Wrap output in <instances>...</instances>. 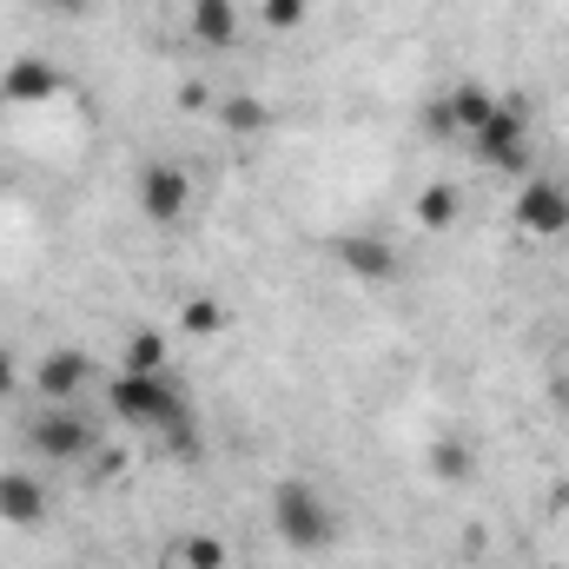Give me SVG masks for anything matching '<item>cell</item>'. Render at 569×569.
Segmentation results:
<instances>
[{
	"mask_svg": "<svg viewBox=\"0 0 569 569\" xmlns=\"http://www.w3.org/2000/svg\"><path fill=\"white\" fill-rule=\"evenodd\" d=\"M27 443H33L47 463H80V457H93L100 430H93V418H87L80 405H47V411L27 425Z\"/></svg>",
	"mask_w": 569,
	"mask_h": 569,
	"instance_id": "277c9868",
	"label": "cell"
},
{
	"mask_svg": "<svg viewBox=\"0 0 569 569\" xmlns=\"http://www.w3.org/2000/svg\"><path fill=\"white\" fill-rule=\"evenodd\" d=\"M87 385H93V358H87L80 345H53V351L33 365V391H40L47 405H73Z\"/></svg>",
	"mask_w": 569,
	"mask_h": 569,
	"instance_id": "ba28073f",
	"label": "cell"
},
{
	"mask_svg": "<svg viewBox=\"0 0 569 569\" xmlns=\"http://www.w3.org/2000/svg\"><path fill=\"white\" fill-rule=\"evenodd\" d=\"M127 371H166V338H159V331H133V345H127Z\"/></svg>",
	"mask_w": 569,
	"mask_h": 569,
	"instance_id": "5bb4252c",
	"label": "cell"
},
{
	"mask_svg": "<svg viewBox=\"0 0 569 569\" xmlns=\"http://www.w3.org/2000/svg\"><path fill=\"white\" fill-rule=\"evenodd\" d=\"M133 199H140L146 226H186V212H192V172L172 166V159H146L140 179H133Z\"/></svg>",
	"mask_w": 569,
	"mask_h": 569,
	"instance_id": "3957f363",
	"label": "cell"
},
{
	"mask_svg": "<svg viewBox=\"0 0 569 569\" xmlns=\"http://www.w3.org/2000/svg\"><path fill=\"white\" fill-rule=\"evenodd\" d=\"M47 483L40 477H27V470H0V523H13V530H33V523H47Z\"/></svg>",
	"mask_w": 569,
	"mask_h": 569,
	"instance_id": "9c48e42d",
	"label": "cell"
},
{
	"mask_svg": "<svg viewBox=\"0 0 569 569\" xmlns=\"http://www.w3.org/2000/svg\"><path fill=\"white\" fill-rule=\"evenodd\" d=\"M305 13H311V0H266V7H259V20H266L272 33H291V27H305Z\"/></svg>",
	"mask_w": 569,
	"mask_h": 569,
	"instance_id": "e0dca14e",
	"label": "cell"
},
{
	"mask_svg": "<svg viewBox=\"0 0 569 569\" xmlns=\"http://www.w3.org/2000/svg\"><path fill=\"white\" fill-rule=\"evenodd\" d=\"M186 27H192V40L212 47V53L239 47V7H232V0H192V7H186Z\"/></svg>",
	"mask_w": 569,
	"mask_h": 569,
	"instance_id": "30bf717a",
	"label": "cell"
},
{
	"mask_svg": "<svg viewBox=\"0 0 569 569\" xmlns=\"http://www.w3.org/2000/svg\"><path fill=\"white\" fill-rule=\"evenodd\" d=\"M13 385H20V365H13V358L0 351V398H13Z\"/></svg>",
	"mask_w": 569,
	"mask_h": 569,
	"instance_id": "d6986e66",
	"label": "cell"
},
{
	"mask_svg": "<svg viewBox=\"0 0 569 569\" xmlns=\"http://www.w3.org/2000/svg\"><path fill=\"white\" fill-rule=\"evenodd\" d=\"M517 226H523L530 239H563L569 232V186L563 179L530 172V179L517 186Z\"/></svg>",
	"mask_w": 569,
	"mask_h": 569,
	"instance_id": "8992f818",
	"label": "cell"
},
{
	"mask_svg": "<svg viewBox=\"0 0 569 569\" xmlns=\"http://www.w3.org/2000/svg\"><path fill=\"white\" fill-rule=\"evenodd\" d=\"M179 563H186V569H226V543L199 530V537H186V543H179Z\"/></svg>",
	"mask_w": 569,
	"mask_h": 569,
	"instance_id": "9a60e30c",
	"label": "cell"
},
{
	"mask_svg": "<svg viewBox=\"0 0 569 569\" xmlns=\"http://www.w3.org/2000/svg\"><path fill=\"white\" fill-rule=\"evenodd\" d=\"M430 470H437V477H450V483H457V477H470V450H463V443H457V437H450V443H437V450H430Z\"/></svg>",
	"mask_w": 569,
	"mask_h": 569,
	"instance_id": "ac0fdd59",
	"label": "cell"
},
{
	"mask_svg": "<svg viewBox=\"0 0 569 569\" xmlns=\"http://www.w3.org/2000/svg\"><path fill=\"white\" fill-rule=\"evenodd\" d=\"M0 93H7V100H20V107H40V100H53V93H60V67L27 53V60H13V67H7Z\"/></svg>",
	"mask_w": 569,
	"mask_h": 569,
	"instance_id": "8fae6325",
	"label": "cell"
},
{
	"mask_svg": "<svg viewBox=\"0 0 569 569\" xmlns=\"http://www.w3.org/2000/svg\"><path fill=\"white\" fill-rule=\"evenodd\" d=\"M226 318H232L226 305H212V298H192V305L179 311V338H219V331H226Z\"/></svg>",
	"mask_w": 569,
	"mask_h": 569,
	"instance_id": "4fadbf2b",
	"label": "cell"
},
{
	"mask_svg": "<svg viewBox=\"0 0 569 569\" xmlns=\"http://www.w3.org/2000/svg\"><path fill=\"white\" fill-rule=\"evenodd\" d=\"M470 146H477V159L497 166V172H530V127H523L517 107H497V113L470 133Z\"/></svg>",
	"mask_w": 569,
	"mask_h": 569,
	"instance_id": "52a82bcc",
	"label": "cell"
},
{
	"mask_svg": "<svg viewBox=\"0 0 569 569\" xmlns=\"http://www.w3.org/2000/svg\"><path fill=\"white\" fill-rule=\"evenodd\" d=\"M457 212H463L457 186H443V179H437V186L418 192V226H425V232H450V226H457Z\"/></svg>",
	"mask_w": 569,
	"mask_h": 569,
	"instance_id": "7c38bea8",
	"label": "cell"
},
{
	"mask_svg": "<svg viewBox=\"0 0 569 569\" xmlns=\"http://www.w3.org/2000/svg\"><path fill=\"white\" fill-rule=\"evenodd\" d=\"M272 537H279L284 550H298V557H325L345 537V517H338V503L318 483L284 477L279 490H272Z\"/></svg>",
	"mask_w": 569,
	"mask_h": 569,
	"instance_id": "7a4b0ae2",
	"label": "cell"
},
{
	"mask_svg": "<svg viewBox=\"0 0 569 569\" xmlns=\"http://www.w3.org/2000/svg\"><path fill=\"white\" fill-rule=\"evenodd\" d=\"M107 411L127 430H152V437H172V450H199V425H192V398L172 371H127L107 385Z\"/></svg>",
	"mask_w": 569,
	"mask_h": 569,
	"instance_id": "6da1fadb",
	"label": "cell"
},
{
	"mask_svg": "<svg viewBox=\"0 0 569 569\" xmlns=\"http://www.w3.org/2000/svg\"><path fill=\"white\" fill-rule=\"evenodd\" d=\"M331 259H338V272L351 284H391L398 272H405V259H398V246L385 239V232H338L331 239Z\"/></svg>",
	"mask_w": 569,
	"mask_h": 569,
	"instance_id": "5b68a950",
	"label": "cell"
},
{
	"mask_svg": "<svg viewBox=\"0 0 569 569\" xmlns=\"http://www.w3.org/2000/svg\"><path fill=\"white\" fill-rule=\"evenodd\" d=\"M47 7H60V13H73V20H80V13H87L93 0H47Z\"/></svg>",
	"mask_w": 569,
	"mask_h": 569,
	"instance_id": "ffe728a7",
	"label": "cell"
},
{
	"mask_svg": "<svg viewBox=\"0 0 569 569\" xmlns=\"http://www.w3.org/2000/svg\"><path fill=\"white\" fill-rule=\"evenodd\" d=\"M226 127H232V133H266V127H272V113H266L259 100H246V93H239V100H226Z\"/></svg>",
	"mask_w": 569,
	"mask_h": 569,
	"instance_id": "2e32d148",
	"label": "cell"
}]
</instances>
